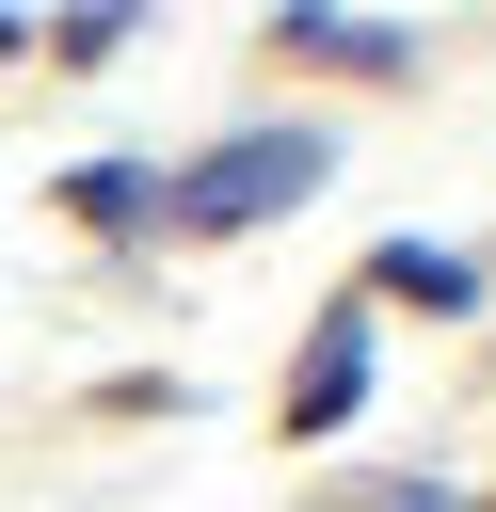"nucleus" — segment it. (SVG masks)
Returning <instances> with one entry per match:
<instances>
[{"label":"nucleus","instance_id":"1","mask_svg":"<svg viewBox=\"0 0 496 512\" xmlns=\"http://www.w3.org/2000/svg\"><path fill=\"white\" fill-rule=\"evenodd\" d=\"M288 192H320V128H256V144L192 160V176H176V224L224 240V224H256V208H288Z\"/></svg>","mask_w":496,"mask_h":512},{"label":"nucleus","instance_id":"3","mask_svg":"<svg viewBox=\"0 0 496 512\" xmlns=\"http://www.w3.org/2000/svg\"><path fill=\"white\" fill-rule=\"evenodd\" d=\"M384 288H400V304H432V320H464V304H480V272H464L448 240H384Z\"/></svg>","mask_w":496,"mask_h":512},{"label":"nucleus","instance_id":"4","mask_svg":"<svg viewBox=\"0 0 496 512\" xmlns=\"http://www.w3.org/2000/svg\"><path fill=\"white\" fill-rule=\"evenodd\" d=\"M368 512H432V496H368Z\"/></svg>","mask_w":496,"mask_h":512},{"label":"nucleus","instance_id":"2","mask_svg":"<svg viewBox=\"0 0 496 512\" xmlns=\"http://www.w3.org/2000/svg\"><path fill=\"white\" fill-rule=\"evenodd\" d=\"M352 400H368V336H352V320H336V336H320V352H304V384H288V432H336V416H352Z\"/></svg>","mask_w":496,"mask_h":512}]
</instances>
